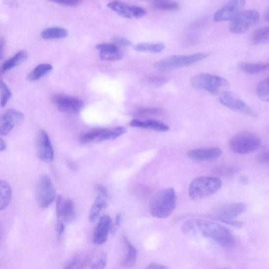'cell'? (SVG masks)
Instances as JSON below:
<instances>
[{
  "mask_svg": "<svg viewBox=\"0 0 269 269\" xmlns=\"http://www.w3.org/2000/svg\"><path fill=\"white\" fill-rule=\"evenodd\" d=\"M182 230L190 236H201L222 246H230L234 243L231 231L223 225L213 221L193 219L185 221Z\"/></svg>",
  "mask_w": 269,
  "mask_h": 269,
  "instance_id": "6da1fadb",
  "label": "cell"
},
{
  "mask_svg": "<svg viewBox=\"0 0 269 269\" xmlns=\"http://www.w3.org/2000/svg\"><path fill=\"white\" fill-rule=\"evenodd\" d=\"M177 201V196L174 189H165L157 193L151 200L149 206L150 214L158 219L169 217L175 210Z\"/></svg>",
  "mask_w": 269,
  "mask_h": 269,
  "instance_id": "7a4b0ae2",
  "label": "cell"
},
{
  "mask_svg": "<svg viewBox=\"0 0 269 269\" xmlns=\"http://www.w3.org/2000/svg\"><path fill=\"white\" fill-rule=\"evenodd\" d=\"M222 181L214 177H199L194 179L189 188V196L193 200H200L220 191Z\"/></svg>",
  "mask_w": 269,
  "mask_h": 269,
  "instance_id": "3957f363",
  "label": "cell"
},
{
  "mask_svg": "<svg viewBox=\"0 0 269 269\" xmlns=\"http://www.w3.org/2000/svg\"><path fill=\"white\" fill-rule=\"evenodd\" d=\"M207 53H197L190 55H172L167 56L155 64L159 70L168 71L191 66L207 58Z\"/></svg>",
  "mask_w": 269,
  "mask_h": 269,
  "instance_id": "277c9868",
  "label": "cell"
},
{
  "mask_svg": "<svg viewBox=\"0 0 269 269\" xmlns=\"http://www.w3.org/2000/svg\"><path fill=\"white\" fill-rule=\"evenodd\" d=\"M229 145L231 150L235 153L246 154L258 150L261 147V140L255 134L244 132L232 137Z\"/></svg>",
  "mask_w": 269,
  "mask_h": 269,
  "instance_id": "5b68a950",
  "label": "cell"
},
{
  "mask_svg": "<svg viewBox=\"0 0 269 269\" xmlns=\"http://www.w3.org/2000/svg\"><path fill=\"white\" fill-rule=\"evenodd\" d=\"M191 83L195 89L216 94L222 87L227 86L229 82L222 77L209 74H200L193 76Z\"/></svg>",
  "mask_w": 269,
  "mask_h": 269,
  "instance_id": "8992f818",
  "label": "cell"
},
{
  "mask_svg": "<svg viewBox=\"0 0 269 269\" xmlns=\"http://www.w3.org/2000/svg\"><path fill=\"white\" fill-rule=\"evenodd\" d=\"M56 191L51 179L43 175L39 179L36 187V198L42 208L49 207L54 201Z\"/></svg>",
  "mask_w": 269,
  "mask_h": 269,
  "instance_id": "52a82bcc",
  "label": "cell"
},
{
  "mask_svg": "<svg viewBox=\"0 0 269 269\" xmlns=\"http://www.w3.org/2000/svg\"><path fill=\"white\" fill-rule=\"evenodd\" d=\"M219 100L222 105L231 110L242 112L252 117L257 116L256 112L234 92L228 91L223 92L220 95Z\"/></svg>",
  "mask_w": 269,
  "mask_h": 269,
  "instance_id": "ba28073f",
  "label": "cell"
},
{
  "mask_svg": "<svg viewBox=\"0 0 269 269\" xmlns=\"http://www.w3.org/2000/svg\"><path fill=\"white\" fill-rule=\"evenodd\" d=\"M259 17V13L257 10H250L242 12L231 20L229 30L234 33H244L256 23Z\"/></svg>",
  "mask_w": 269,
  "mask_h": 269,
  "instance_id": "9c48e42d",
  "label": "cell"
},
{
  "mask_svg": "<svg viewBox=\"0 0 269 269\" xmlns=\"http://www.w3.org/2000/svg\"><path fill=\"white\" fill-rule=\"evenodd\" d=\"M52 100L61 111L65 113H77L84 106V101L81 99L64 94H54Z\"/></svg>",
  "mask_w": 269,
  "mask_h": 269,
  "instance_id": "30bf717a",
  "label": "cell"
},
{
  "mask_svg": "<svg viewBox=\"0 0 269 269\" xmlns=\"http://www.w3.org/2000/svg\"><path fill=\"white\" fill-rule=\"evenodd\" d=\"M244 0L230 1L224 4L215 13L214 20L216 22L232 20L242 12L245 5Z\"/></svg>",
  "mask_w": 269,
  "mask_h": 269,
  "instance_id": "8fae6325",
  "label": "cell"
},
{
  "mask_svg": "<svg viewBox=\"0 0 269 269\" xmlns=\"http://www.w3.org/2000/svg\"><path fill=\"white\" fill-rule=\"evenodd\" d=\"M23 113L10 109L0 116V135L6 136L17 125L20 124L24 120Z\"/></svg>",
  "mask_w": 269,
  "mask_h": 269,
  "instance_id": "7c38bea8",
  "label": "cell"
},
{
  "mask_svg": "<svg viewBox=\"0 0 269 269\" xmlns=\"http://www.w3.org/2000/svg\"><path fill=\"white\" fill-rule=\"evenodd\" d=\"M246 209V207L244 203H230L215 209L213 217L215 220L223 222L226 220H234L244 213Z\"/></svg>",
  "mask_w": 269,
  "mask_h": 269,
  "instance_id": "4fadbf2b",
  "label": "cell"
},
{
  "mask_svg": "<svg viewBox=\"0 0 269 269\" xmlns=\"http://www.w3.org/2000/svg\"><path fill=\"white\" fill-rule=\"evenodd\" d=\"M36 149L38 157L42 161L51 162L54 157V152L49 137L45 130L42 129L36 140Z\"/></svg>",
  "mask_w": 269,
  "mask_h": 269,
  "instance_id": "5bb4252c",
  "label": "cell"
},
{
  "mask_svg": "<svg viewBox=\"0 0 269 269\" xmlns=\"http://www.w3.org/2000/svg\"><path fill=\"white\" fill-rule=\"evenodd\" d=\"M56 212L58 218L65 222L69 223L73 220L75 217V207L71 199L63 200L61 195L56 198Z\"/></svg>",
  "mask_w": 269,
  "mask_h": 269,
  "instance_id": "9a60e30c",
  "label": "cell"
},
{
  "mask_svg": "<svg viewBox=\"0 0 269 269\" xmlns=\"http://www.w3.org/2000/svg\"><path fill=\"white\" fill-rule=\"evenodd\" d=\"M222 154V150L216 147L195 149L189 151L187 154L189 158L200 162L214 161Z\"/></svg>",
  "mask_w": 269,
  "mask_h": 269,
  "instance_id": "2e32d148",
  "label": "cell"
},
{
  "mask_svg": "<svg viewBox=\"0 0 269 269\" xmlns=\"http://www.w3.org/2000/svg\"><path fill=\"white\" fill-rule=\"evenodd\" d=\"M112 220L110 217L104 216L100 218L99 221L94 229L93 241L97 245H103L106 243L108 232L111 230Z\"/></svg>",
  "mask_w": 269,
  "mask_h": 269,
  "instance_id": "e0dca14e",
  "label": "cell"
},
{
  "mask_svg": "<svg viewBox=\"0 0 269 269\" xmlns=\"http://www.w3.org/2000/svg\"><path fill=\"white\" fill-rule=\"evenodd\" d=\"M130 125L134 127L154 130L161 132H167L170 130V127L166 123L154 120H134L130 122Z\"/></svg>",
  "mask_w": 269,
  "mask_h": 269,
  "instance_id": "ac0fdd59",
  "label": "cell"
},
{
  "mask_svg": "<svg viewBox=\"0 0 269 269\" xmlns=\"http://www.w3.org/2000/svg\"><path fill=\"white\" fill-rule=\"evenodd\" d=\"M238 67L246 74L256 75L267 70L269 63L241 62L238 64Z\"/></svg>",
  "mask_w": 269,
  "mask_h": 269,
  "instance_id": "d6986e66",
  "label": "cell"
},
{
  "mask_svg": "<svg viewBox=\"0 0 269 269\" xmlns=\"http://www.w3.org/2000/svg\"><path fill=\"white\" fill-rule=\"evenodd\" d=\"M12 188L8 183L0 180V211L6 209L9 205L12 199Z\"/></svg>",
  "mask_w": 269,
  "mask_h": 269,
  "instance_id": "ffe728a7",
  "label": "cell"
},
{
  "mask_svg": "<svg viewBox=\"0 0 269 269\" xmlns=\"http://www.w3.org/2000/svg\"><path fill=\"white\" fill-rule=\"evenodd\" d=\"M28 56L27 52L25 50H20L17 53L5 61L2 65L3 72L10 70L25 61Z\"/></svg>",
  "mask_w": 269,
  "mask_h": 269,
  "instance_id": "44dd1931",
  "label": "cell"
},
{
  "mask_svg": "<svg viewBox=\"0 0 269 269\" xmlns=\"http://www.w3.org/2000/svg\"><path fill=\"white\" fill-rule=\"evenodd\" d=\"M106 197L98 195L90 210L89 220L91 222L95 221L98 218L101 211L106 207Z\"/></svg>",
  "mask_w": 269,
  "mask_h": 269,
  "instance_id": "7402d4cb",
  "label": "cell"
},
{
  "mask_svg": "<svg viewBox=\"0 0 269 269\" xmlns=\"http://www.w3.org/2000/svg\"><path fill=\"white\" fill-rule=\"evenodd\" d=\"M69 33L62 27H51L46 29L41 33V37L45 40L63 39L67 37Z\"/></svg>",
  "mask_w": 269,
  "mask_h": 269,
  "instance_id": "603a6c76",
  "label": "cell"
},
{
  "mask_svg": "<svg viewBox=\"0 0 269 269\" xmlns=\"http://www.w3.org/2000/svg\"><path fill=\"white\" fill-rule=\"evenodd\" d=\"M127 246V253L124 259L122 261V266L123 268H130L133 267L136 262L137 251L135 247L131 245L126 238H123Z\"/></svg>",
  "mask_w": 269,
  "mask_h": 269,
  "instance_id": "cb8c5ba5",
  "label": "cell"
},
{
  "mask_svg": "<svg viewBox=\"0 0 269 269\" xmlns=\"http://www.w3.org/2000/svg\"><path fill=\"white\" fill-rule=\"evenodd\" d=\"M108 8L120 14V16L126 18L132 17L131 6L124 3L119 1H114L107 4Z\"/></svg>",
  "mask_w": 269,
  "mask_h": 269,
  "instance_id": "d4e9b609",
  "label": "cell"
},
{
  "mask_svg": "<svg viewBox=\"0 0 269 269\" xmlns=\"http://www.w3.org/2000/svg\"><path fill=\"white\" fill-rule=\"evenodd\" d=\"M53 67L49 64H41L31 72L28 76V79L30 81H38L39 79L47 74L51 71Z\"/></svg>",
  "mask_w": 269,
  "mask_h": 269,
  "instance_id": "484cf974",
  "label": "cell"
},
{
  "mask_svg": "<svg viewBox=\"0 0 269 269\" xmlns=\"http://www.w3.org/2000/svg\"><path fill=\"white\" fill-rule=\"evenodd\" d=\"M166 48L163 43H140L134 49L139 52H150L158 53L163 51Z\"/></svg>",
  "mask_w": 269,
  "mask_h": 269,
  "instance_id": "4316f807",
  "label": "cell"
},
{
  "mask_svg": "<svg viewBox=\"0 0 269 269\" xmlns=\"http://www.w3.org/2000/svg\"><path fill=\"white\" fill-rule=\"evenodd\" d=\"M150 5L152 8L164 11H176L180 8V4L172 1H154Z\"/></svg>",
  "mask_w": 269,
  "mask_h": 269,
  "instance_id": "83f0119b",
  "label": "cell"
},
{
  "mask_svg": "<svg viewBox=\"0 0 269 269\" xmlns=\"http://www.w3.org/2000/svg\"><path fill=\"white\" fill-rule=\"evenodd\" d=\"M251 42L253 45H261L269 42V27H264L258 29L251 37Z\"/></svg>",
  "mask_w": 269,
  "mask_h": 269,
  "instance_id": "f1b7e54d",
  "label": "cell"
},
{
  "mask_svg": "<svg viewBox=\"0 0 269 269\" xmlns=\"http://www.w3.org/2000/svg\"><path fill=\"white\" fill-rule=\"evenodd\" d=\"M126 132V128L121 126L116 127L111 130L106 129L105 132L100 136L98 140L99 141H105L115 140L124 134Z\"/></svg>",
  "mask_w": 269,
  "mask_h": 269,
  "instance_id": "f546056e",
  "label": "cell"
},
{
  "mask_svg": "<svg viewBox=\"0 0 269 269\" xmlns=\"http://www.w3.org/2000/svg\"><path fill=\"white\" fill-rule=\"evenodd\" d=\"M106 130V129L98 128L91 131L88 133L83 134L80 137L79 141L82 144L89 143L94 140L99 139Z\"/></svg>",
  "mask_w": 269,
  "mask_h": 269,
  "instance_id": "4dcf8cb0",
  "label": "cell"
},
{
  "mask_svg": "<svg viewBox=\"0 0 269 269\" xmlns=\"http://www.w3.org/2000/svg\"><path fill=\"white\" fill-rule=\"evenodd\" d=\"M257 93L260 99L266 102L269 101V78L263 80L257 85Z\"/></svg>",
  "mask_w": 269,
  "mask_h": 269,
  "instance_id": "1f68e13d",
  "label": "cell"
},
{
  "mask_svg": "<svg viewBox=\"0 0 269 269\" xmlns=\"http://www.w3.org/2000/svg\"><path fill=\"white\" fill-rule=\"evenodd\" d=\"M169 81V79L166 77L160 76H147L143 79L145 84L152 86L160 87L165 85Z\"/></svg>",
  "mask_w": 269,
  "mask_h": 269,
  "instance_id": "d6a6232c",
  "label": "cell"
},
{
  "mask_svg": "<svg viewBox=\"0 0 269 269\" xmlns=\"http://www.w3.org/2000/svg\"><path fill=\"white\" fill-rule=\"evenodd\" d=\"M0 91H1V105L2 107L5 106L12 97V92L9 87L3 81L0 79Z\"/></svg>",
  "mask_w": 269,
  "mask_h": 269,
  "instance_id": "836d02e7",
  "label": "cell"
},
{
  "mask_svg": "<svg viewBox=\"0 0 269 269\" xmlns=\"http://www.w3.org/2000/svg\"><path fill=\"white\" fill-rule=\"evenodd\" d=\"M123 56L120 49L117 51L110 52H100V58L104 61H118L121 60Z\"/></svg>",
  "mask_w": 269,
  "mask_h": 269,
  "instance_id": "e575fe53",
  "label": "cell"
},
{
  "mask_svg": "<svg viewBox=\"0 0 269 269\" xmlns=\"http://www.w3.org/2000/svg\"><path fill=\"white\" fill-rule=\"evenodd\" d=\"M164 114L162 109L158 108H142L137 112V115L139 116H159Z\"/></svg>",
  "mask_w": 269,
  "mask_h": 269,
  "instance_id": "d590c367",
  "label": "cell"
},
{
  "mask_svg": "<svg viewBox=\"0 0 269 269\" xmlns=\"http://www.w3.org/2000/svg\"><path fill=\"white\" fill-rule=\"evenodd\" d=\"M107 262V254L102 253L99 258L91 265V269H104Z\"/></svg>",
  "mask_w": 269,
  "mask_h": 269,
  "instance_id": "8d00e7d4",
  "label": "cell"
},
{
  "mask_svg": "<svg viewBox=\"0 0 269 269\" xmlns=\"http://www.w3.org/2000/svg\"><path fill=\"white\" fill-rule=\"evenodd\" d=\"M97 49L100 50V52H110L117 51L119 50V48L114 44L101 43L97 45Z\"/></svg>",
  "mask_w": 269,
  "mask_h": 269,
  "instance_id": "74e56055",
  "label": "cell"
},
{
  "mask_svg": "<svg viewBox=\"0 0 269 269\" xmlns=\"http://www.w3.org/2000/svg\"><path fill=\"white\" fill-rule=\"evenodd\" d=\"M131 11H132V17L137 18L145 16L147 13L146 10L136 5L131 6Z\"/></svg>",
  "mask_w": 269,
  "mask_h": 269,
  "instance_id": "f35d334b",
  "label": "cell"
},
{
  "mask_svg": "<svg viewBox=\"0 0 269 269\" xmlns=\"http://www.w3.org/2000/svg\"><path fill=\"white\" fill-rule=\"evenodd\" d=\"M114 45L116 46L121 47H127L131 46L132 43L128 39L121 37V36H116L112 40Z\"/></svg>",
  "mask_w": 269,
  "mask_h": 269,
  "instance_id": "ab89813d",
  "label": "cell"
},
{
  "mask_svg": "<svg viewBox=\"0 0 269 269\" xmlns=\"http://www.w3.org/2000/svg\"><path fill=\"white\" fill-rule=\"evenodd\" d=\"M122 220V213H120L117 217H116L115 222L113 225V226L111 228V233L112 235H115L116 232L119 230Z\"/></svg>",
  "mask_w": 269,
  "mask_h": 269,
  "instance_id": "60d3db41",
  "label": "cell"
},
{
  "mask_svg": "<svg viewBox=\"0 0 269 269\" xmlns=\"http://www.w3.org/2000/svg\"><path fill=\"white\" fill-rule=\"evenodd\" d=\"M218 173L221 174H224V175H231L232 174H234L239 171L238 167H224V168H220L217 170Z\"/></svg>",
  "mask_w": 269,
  "mask_h": 269,
  "instance_id": "b9f144b4",
  "label": "cell"
},
{
  "mask_svg": "<svg viewBox=\"0 0 269 269\" xmlns=\"http://www.w3.org/2000/svg\"><path fill=\"white\" fill-rule=\"evenodd\" d=\"M56 3L68 6H75L81 3L79 0H64V1H57Z\"/></svg>",
  "mask_w": 269,
  "mask_h": 269,
  "instance_id": "7bdbcfd3",
  "label": "cell"
},
{
  "mask_svg": "<svg viewBox=\"0 0 269 269\" xmlns=\"http://www.w3.org/2000/svg\"><path fill=\"white\" fill-rule=\"evenodd\" d=\"M257 159L258 162L260 164L268 163L269 162L268 151H264L261 152V153L258 155Z\"/></svg>",
  "mask_w": 269,
  "mask_h": 269,
  "instance_id": "ee69618b",
  "label": "cell"
},
{
  "mask_svg": "<svg viewBox=\"0 0 269 269\" xmlns=\"http://www.w3.org/2000/svg\"><path fill=\"white\" fill-rule=\"evenodd\" d=\"M6 46V41L5 39L1 38L0 39V60H2Z\"/></svg>",
  "mask_w": 269,
  "mask_h": 269,
  "instance_id": "f6af8a7d",
  "label": "cell"
},
{
  "mask_svg": "<svg viewBox=\"0 0 269 269\" xmlns=\"http://www.w3.org/2000/svg\"><path fill=\"white\" fill-rule=\"evenodd\" d=\"M148 191L145 187H140L136 191V193L138 194V196H140L142 197H145L147 196Z\"/></svg>",
  "mask_w": 269,
  "mask_h": 269,
  "instance_id": "bcb514c9",
  "label": "cell"
},
{
  "mask_svg": "<svg viewBox=\"0 0 269 269\" xmlns=\"http://www.w3.org/2000/svg\"><path fill=\"white\" fill-rule=\"evenodd\" d=\"M56 229L60 236H62L65 230L64 224L60 220H58L56 225Z\"/></svg>",
  "mask_w": 269,
  "mask_h": 269,
  "instance_id": "7dc6e473",
  "label": "cell"
},
{
  "mask_svg": "<svg viewBox=\"0 0 269 269\" xmlns=\"http://www.w3.org/2000/svg\"><path fill=\"white\" fill-rule=\"evenodd\" d=\"M97 191L98 193V195L104 196V197H107V192L106 189L101 185H98L97 186Z\"/></svg>",
  "mask_w": 269,
  "mask_h": 269,
  "instance_id": "c3c4849f",
  "label": "cell"
},
{
  "mask_svg": "<svg viewBox=\"0 0 269 269\" xmlns=\"http://www.w3.org/2000/svg\"><path fill=\"white\" fill-rule=\"evenodd\" d=\"M146 269H170L168 267L157 264H150Z\"/></svg>",
  "mask_w": 269,
  "mask_h": 269,
  "instance_id": "681fc988",
  "label": "cell"
},
{
  "mask_svg": "<svg viewBox=\"0 0 269 269\" xmlns=\"http://www.w3.org/2000/svg\"><path fill=\"white\" fill-rule=\"evenodd\" d=\"M77 258H75L68 263L64 269H73L77 263Z\"/></svg>",
  "mask_w": 269,
  "mask_h": 269,
  "instance_id": "f907efd6",
  "label": "cell"
},
{
  "mask_svg": "<svg viewBox=\"0 0 269 269\" xmlns=\"http://www.w3.org/2000/svg\"><path fill=\"white\" fill-rule=\"evenodd\" d=\"M6 148V144L0 135V151H4Z\"/></svg>",
  "mask_w": 269,
  "mask_h": 269,
  "instance_id": "816d5d0a",
  "label": "cell"
},
{
  "mask_svg": "<svg viewBox=\"0 0 269 269\" xmlns=\"http://www.w3.org/2000/svg\"><path fill=\"white\" fill-rule=\"evenodd\" d=\"M264 17H265V19L267 21H268L269 20V10L268 9L265 12Z\"/></svg>",
  "mask_w": 269,
  "mask_h": 269,
  "instance_id": "f5cc1de1",
  "label": "cell"
},
{
  "mask_svg": "<svg viewBox=\"0 0 269 269\" xmlns=\"http://www.w3.org/2000/svg\"></svg>",
  "mask_w": 269,
  "mask_h": 269,
  "instance_id": "db71d44e",
  "label": "cell"
}]
</instances>
